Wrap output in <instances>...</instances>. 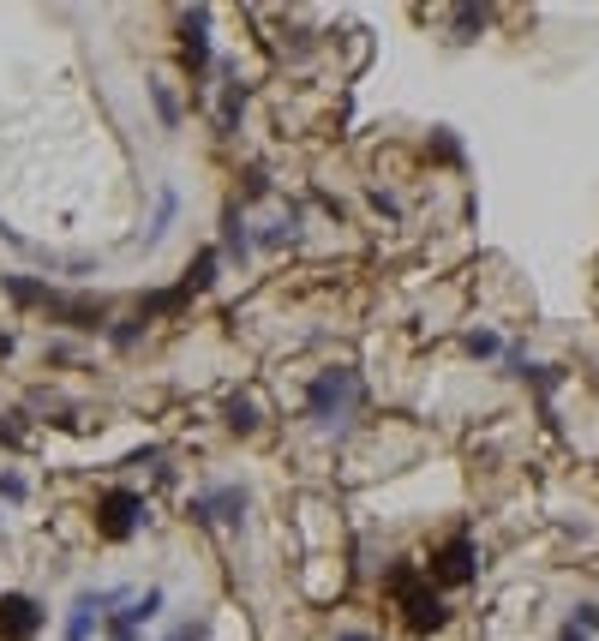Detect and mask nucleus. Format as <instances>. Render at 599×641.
<instances>
[{
    "mask_svg": "<svg viewBox=\"0 0 599 641\" xmlns=\"http://www.w3.org/2000/svg\"><path fill=\"white\" fill-rule=\"evenodd\" d=\"M150 102H156L162 126H180V102H174V90H168V84H150Z\"/></svg>",
    "mask_w": 599,
    "mask_h": 641,
    "instance_id": "nucleus-18",
    "label": "nucleus"
},
{
    "mask_svg": "<svg viewBox=\"0 0 599 641\" xmlns=\"http://www.w3.org/2000/svg\"><path fill=\"white\" fill-rule=\"evenodd\" d=\"M336 641H378V636H366V630H336Z\"/></svg>",
    "mask_w": 599,
    "mask_h": 641,
    "instance_id": "nucleus-26",
    "label": "nucleus"
},
{
    "mask_svg": "<svg viewBox=\"0 0 599 641\" xmlns=\"http://www.w3.org/2000/svg\"><path fill=\"white\" fill-rule=\"evenodd\" d=\"M240 114H246V84H222V102H216V126H222V132H234V126H240Z\"/></svg>",
    "mask_w": 599,
    "mask_h": 641,
    "instance_id": "nucleus-12",
    "label": "nucleus"
},
{
    "mask_svg": "<svg viewBox=\"0 0 599 641\" xmlns=\"http://www.w3.org/2000/svg\"><path fill=\"white\" fill-rule=\"evenodd\" d=\"M48 624V612L30 594H0V641H36Z\"/></svg>",
    "mask_w": 599,
    "mask_h": 641,
    "instance_id": "nucleus-6",
    "label": "nucleus"
},
{
    "mask_svg": "<svg viewBox=\"0 0 599 641\" xmlns=\"http://www.w3.org/2000/svg\"><path fill=\"white\" fill-rule=\"evenodd\" d=\"M168 641H204V624H180Z\"/></svg>",
    "mask_w": 599,
    "mask_h": 641,
    "instance_id": "nucleus-24",
    "label": "nucleus"
},
{
    "mask_svg": "<svg viewBox=\"0 0 599 641\" xmlns=\"http://www.w3.org/2000/svg\"><path fill=\"white\" fill-rule=\"evenodd\" d=\"M216 264H222V252H216V246H204V252H198V258L186 264V276H180V288H186L192 300H198V294H210V288H216Z\"/></svg>",
    "mask_w": 599,
    "mask_h": 641,
    "instance_id": "nucleus-10",
    "label": "nucleus"
},
{
    "mask_svg": "<svg viewBox=\"0 0 599 641\" xmlns=\"http://www.w3.org/2000/svg\"><path fill=\"white\" fill-rule=\"evenodd\" d=\"M150 522V504H144V492H132V486H114V492H102V504H96V534L102 540H132L138 528Z\"/></svg>",
    "mask_w": 599,
    "mask_h": 641,
    "instance_id": "nucleus-3",
    "label": "nucleus"
},
{
    "mask_svg": "<svg viewBox=\"0 0 599 641\" xmlns=\"http://www.w3.org/2000/svg\"><path fill=\"white\" fill-rule=\"evenodd\" d=\"M90 624H96V612L72 606V612H66V641H90Z\"/></svg>",
    "mask_w": 599,
    "mask_h": 641,
    "instance_id": "nucleus-21",
    "label": "nucleus"
},
{
    "mask_svg": "<svg viewBox=\"0 0 599 641\" xmlns=\"http://www.w3.org/2000/svg\"><path fill=\"white\" fill-rule=\"evenodd\" d=\"M246 504H252V498H246V486H210V492H198V498L186 504V516H192V522H204V528H210V522L240 528V522H246Z\"/></svg>",
    "mask_w": 599,
    "mask_h": 641,
    "instance_id": "nucleus-5",
    "label": "nucleus"
},
{
    "mask_svg": "<svg viewBox=\"0 0 599 641\" xmlns=\"http://www.w3.org/2000/svg\"><path fill=\"white\" fill-rule=\"evenodd\" d=\"M384 594L402 606V624H408L414 636H432V630H444V624H450V606L438 600V588H432L426 564H414V558H396V564L384 570Z\"/></svg>",
    "mask_w": 599,
    "mask_h": 641,
    "instance_id": "nucleus-1",
    "label": "nucleus"
},
{
    "mask_svg": "<svg viewBox=\"0 0 599 641\" xmlns=\"http://www.w3.org/2000/svg\"><path fill=\"white\" fill-rule=\"evenodd\" d=\"M180 54H186V72L204 78V66H210V6H192V12H186V42H180Z\"/></svg>",
    "mask_w": 599,
    "mask_h": 641,
    "instance_id": "nucleus-7",
    "label": "nucleus"
},
{
    "mask_svg": "<svg viewBox=\"0 0 599 641\" xmlns=\"http://www.w3.org/2000/svg\"><path fill=\"white\" fill-rule=\"evenodd\" d=\"M252 246H258V240L246 234V216H240V210H228V216H222V258H228V264H246V258H252Z\"/></svg>",
    "mask_w": 599,
    "mask_h": 641,
    "instance_id": "nucleus-9",
    "label": "nucleus"
},
{
    "mask_svg": "<svg viewBox=\"0 0 599 641\" xmlns=\"http://www.w3.org/2000/svg\"><path fill=\"white\" fill-rule=\"evenodd\" d=\"M222 426H228L234 438H252V432L264 426V414H258V402H252L246 390H234V396L222 402Z\"/></svg>",
    "mask_w": 599,
    "mask_h": 641,
    "instance_id": "nucleus-8",
    "label": "nucleus"
},
{
    "mask_svg": "<svg viewBox=\"0 0 599 641\" xmlns=\"http://www.w3.org/2000/svg\"><path fill=\"white\" fill-rule=\"evenodd\" d=\"M144 330H150V318H144V312H132V318H114V324H108V342L126 354V348H138V342H144Z\"/></svg>",
    "mask_w": 599,
    "mask_h": 641,
    "instance_id": "nucleus-15",
    "label": "nucleus"
},
{
    "mask_svg": "<svg viewBox=\"0 0 599 641\" xmlns=\"http://www.w3.org/2000/svg\"><path fill=\"white\" fill-rule=\"evenodd\" d=\"M24 492H30V486H24V480H18V474H0V498H6V504H18V498H24Z\"/></svg>",
    "mask_w": 599,
    "mask_h": 641,
    "instance_id": "nucleus-23",
    "label": "nucleus"
},
{
    "mask_svg": "<svg viewBox=\"0 0 599 641\" xmlns=\"http://www.w3.org/2000/svg\"><path fill=\"white\" fill-rule=\"evenodd\" d=\"M24 438H30V432H24V414H0V444H6V450H24Z\"/></svg>",
    "mask_w": 599,
    "mask_h": 641,
    "instance_id": "nucleus-20",
    "label": "nucleus"
},
{
    "mask_svg": "<svg viewBox=\"0 0 599 641\" xmlns=\"http://www.w3.org/2000/svg\"><path fill=\"white\" fill-rule=\"evenodd\" d=\"M174 210H180V192L162 186V192H156V216H150V228H144V246H162V234L174 228Z\"/></svg>",
    "mask_w": 599,
    "mask_h": 641,
    "instance_id": "nucleus-11",
    "label": "nucleus"
},
{
    "mask_svg": "<svg viewBox=\"0 0 599 641\" xmlns=\"http://www.w3.org/2000/svg\"><path fill=\"white\" fill-rule=\"evenodd\" d=\"M462 348H468L474 360H492V354H504V336H498V330H468Z\"/></svg>",
    "mask_w": 599,
    "mask_h": 641,
    "instance_id": "nucleus-16",
    "label": "nucleus"
},
{
    "mask_svg": "<svg viewBox=\"0 0 599 641\" xmlns=\"http://www.w3.org/2000/svg\"><path fill=\"white\" fill-rule=\"evenodd\" d=\"M354 408H360V372H354V366H324V372H312V384H306V414H312L318 426H342Z\"/></svg>",
    "mask_w": 599,
    "mask_h": 641,
    "instance_id": "nucleus-2",
    "label": "nucleus"
},
{
    "mask_svg": "<svg viewBox=\"0 0 599 641\" xmlns=\"http://www.w3.org/2000/svg\"><path fill=\"white\" fill-rule=\"evenodd\" d=\"M558 641H588V630H576V624H564V630H558Z\"/></svg>",
    "mask_w": 599,
    "mask_h": 641,
    "instance_id": "nucleus-25",
    "label": "nucleus"
},
{
    "mask_svg": "<svg viewBox=\"0 0 599 641\" xmlns=\"http://www.w3.org/2000/svg\"><path fill=\"white\" fill-rule=\"evenodd\" d=\"M288 240H294V216H288V222H270V228L258 234V246H264V252H282Z\"/></svg>",
    "mask_w": 599,
    "mask_h": 641,
    "instance_id": "nucleus-19",
    "label": "nucleus"
},
{
    "mask_svg": "<svg viewBox=\"0 0 599 641\" xmlns=\"http://www.w3.org/2000/svg\"><path fill=\"white\" fill-rule=\"evenodd\" d=\"M186 306H192V294H186V288H162V294H150L138 312H144V318H174V312H186Z\"/></svg>",
    "mask_w": 599,
    "mask_h": 641,
    "instance_id": "nucleus-14",
    "label": "nucleus"
},
{
    "mask_svg": "<svg viewBox=\"0 0 599 641\" xmlns=\"http://www.w3.org/2000/svg\"><path fill=\"white\" fill-rule=\"evenodd\" d=\"M0 288H6L12 306H42L48 300V282H30V276H0Z\"/></svg>",
    "mask_w": 599,
    "mask_h": 641,
    "instance_id": "nucleus-13",
    "label": "nucleus"
},
{
    "mask_svg": "<svg viewBox=\"0 0 599 641\" xmlns=\"http://www.w3.org/2000/svg\"><path fill=\"white\" fill-rule=\"evenodd\" d=\"M366 198H372V210H378V216H402V198H396V192H384V186H372Z\"/></svg>",
    "mask_w": 599,
    "mask_h": 641,
    "instance_id": "nucleus-22",
    "label": "nucleus"
},
{
    "mask_svg": "<svg viewBox=\"0 0 599 641\" xmlns=\"http://www.w3.org/2000/svg\"><path fill=\"white\" fill-rule=\"evenodd\" d=\"M450 18H456V30H462L456 42H474V30H486V6H456Z\"/></svg>",
    "mask_w": 599,
    "mask_h": 641,
    "instance_id": "nucleus-17",
    "label": "nucleus"
},
{
    "mask_svg": "<svg viewBox=\"0 0 599 641\" xmlns=\"http://www.w3.org/2000/svg\"><path fill=\"white\" fill-rule=\"evenodd\" d=\"M474 564H480V552H474V540H468V528H462V534H450V540L432 552L426 576H432V588H468V582H474Z\"/></svg>",
    "mask_w": 599,
    "mask_h": 641,
    "instance_id": "nucleus-4",
    "label": "nucleus"
}]
</instances>
